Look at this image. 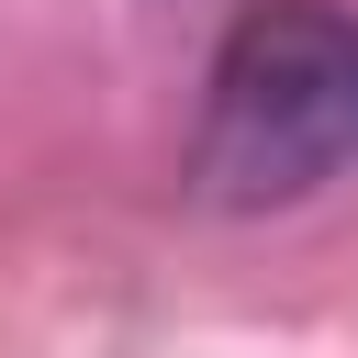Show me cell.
Segmentation results:
<instances>
[{
    "label": "cell",
    "instance_id": "1",
    "mask_svg": "<svg viewBox=\"0 0 358 358\" xmlns=\"http://www.w3.org/2000/svg\"><path fill=\"white\" fill-rule=\"evenodd\" d=\"M358 157V11L257 0L213 45L201 101V190L213 201H302Z\"/></svg>",
    "mask_w": 358,
    "mask_h": 358
}]
</instances>
